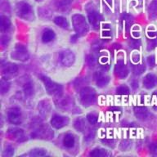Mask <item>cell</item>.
Here are the masks:
<instances>
[{
    "label": "cell",
    "instance_id": "cell-24",
    "mask_svg": "<svg viewBox=\"0 0 157 157\" xmlns=\"http://www.w3.org/2000/svg\"><path fill=\"white\" fill-rule=\"evenodd\" d=\"M74 126L76 130H78L79 132H83L85 129V122L82 118H78L74 123Z\"/></svg>",
    "mask_w": 157,
    "mask_h": 157
},
{
    "label": "cell",
    "instance_id": "cell-39",
    "mask_svg": "<svg viewBox=\"0 0 157 157\" xmlns=\"http://www.w3.org/2000/svg\"><path fill=\"white\" fill-rule=\"evenodd\" d=\"M139 58H140V56L138 53H133L132 56V61L134 62V63H137L139 61Z\"/></svg>",
    "mask_w": 157,
    "mask_h": 157
},
{
    "label": "cell",
    "instance_id": "cell-1",
    "mask_svg": "<svg viewBox=\"0 0 157 157\" xmlns=\"http://www.w3.org/2000/svg\"><path fill=\"white\" fill-rule=\"evenodd\" d=\"M40 78H41V80L44 82V87L46 88V91L49 95L53 96V97H56V98H58V97L61 96V94H62V88H61V86L60 84L51 80L47 76L41 75Z\"/></svg>",
    "mask_w": 157,
    "mask_h": 157
},
{
    "label": "cell",
    "instance_id": "cell-25",
    "mask_svg": "<svg viewBox=\"0 0 157 157\" xmlns=\"http://www.w3.org/2000/svg\"><path fill=\"white\" fill-rule=\"evenodd\" d=\"M10 88V83L7 81V78H2L0 83V90H1V93L4 94L8 92Z\"/></svg>",
    "mask_w": 157,
    "mask_h": 157
},
{
    "label": "cell",
    "instance_id": "cell-5",
    "mask_svg": "<svg viewBox=\"0 0 157 157\" xmlns=\"http://www.w3.org/2000/svg\"><path fill=\"white\" fill-rule=\"evenodd\" d=\"M60 60L62 65L70 67L75 61V56L73 52L71 50H64L60 53Z\"/></svg>",
    "mask_w": 157,
    "mask_h": 157
},
{
    "label": "cell",
    "instance_id": "cell-38",
    "mask_svg": "<svg viewBox=\"0 0 157 157\" xmlns=\"http://www.w3.org/2000/svg\"><path fill=\"white\" fill-rule=\"evenodd\" d=\"M150 150L153 155H157V144L156 143H152L150 146Z\"/></svg>",
    "mask_w": 157,
    "mask_h": 157
},
{
    "label": "cell",
    "instance_id": "cell-41",
    "mask_svg": "<svg viewBox=\"0 0 157 157\" xmlns=\"http://www.w3.org/2000/svg\"><path fill=\"white\" fill-rule=\"evenodd\" d=\"M132 87L133 88H138V82L137 81H133V82H132Z\"/></svg>",
    "mask_w": 157,
    "mask_h": 157
},
{
    "label": "cell",
    "instance_id": "cell-16",
    "mask_svg": "<svg viewBox=\"0 0 157 157\" xmlns=\"http://www.w3.org/2000/svg\"><path fill=\"white\" fill-rule=\"evenodd\" d=\"M134 114L139 120H145L148 116V110L143 106H137L134 108Z\"/></svg>",
    "mask_w": 157,
    "mask_h": 157
},
{
    "label": "cell",
    "instance_id": "cell-32",
    "mask_svg": "<svg viewBox=\"0 0 157 157\" xmlns=\"http://www.w3.org/2000/svg\"><path fill=\"white\" fill-rule=\"evenodd\" d=\"M87 120L91 124H95L98 122V116L94 114H88L87 115Z\"/></svg>",
    "mask_w": 157,
    "mask_h": 157
},
{
    "label": "cell",
    "instance_id": "cell-23",
    "mask_svg": "<svg viewBox=\"0 0 157 157\" xmlns=\"http://www.w3.org/2000/svg\"><path fill=\"white\" fill-rule=\"evenodd\" d=\"M149 15L151 18H155L157 17V0H153L148 8Z\"/></svg>",
    "mask_w": 157,
    "mask_h": 157
},
{
    "label": "cell",
    "instance_id": "cell-9",
    "mask_svg": "<svg viewBox=\"0 0 157 157\" xmlns=\"http://www.w3.org/2000/svg\"><path fill=\"white\" fill-rule=\"evenodd\" d=\"M68 123V118L65 117V116H61V115H53L51 120V125L54 128H56V129L63 128L64 126L67 125Z\"/></svg>",
    "mask_w": 157,
    "mask_h": 157
},
{
    "label": "cell",
    "instance_id": "cell-22",
    "mask_svg": "<svg viewBox=\"0 0 157 157\" xmlns=\"http://www.w3.org/2000/svg\"><path fill=\"white\" fill-rule=\"evenodd\" d=\"M39 110L41 114L46 115L50 110V104L48 101H42L39 103Z\"/></svg>",
    "mask_w": 157,
    "mask_h": 157
},
{
    "label": "cell",
    "instance_id": "cell-34",
    "mask_svg": "<svg viewBox=\"0 0 157 157\" xmlns=\"http://www.w3.org/2000/svg\"><path fill=\"white\" fill-rule=\"evenodd\" d=\"M14 154V149L13 147H12L11 146H8V147L6 148L4 151V155L5 156H12Z\"/></svg>",
    "mask_w": 157,
    "mask_h": 157
},
{
    "label": "cell",
    "instance_id": "cell-29",
    "mask_svg": "<svg viewBox=\"0 0 157 157\" xmlns=\"http://www.w3.org/2000/svg\"><path fill=\"white\" fill-rule=\"evenodd\" d=\"M116 93L120 95H126L129 93V88L126 85H120L116 88Z\"/></svg>",
    "mask_w": 157,
    "mask_h": 157
},
{
    "label": "cell",
    "instance_id": "cell-40",
    "mask_svg": "<svg viewBox=\"0 0 157 157\" xmlns=\"http://www.w3.org/2000/svg\"><path fill=\"white\" fill-rule=\"evenodd\" d=\"M93 137H94V133H92V132H88V134L86 136V140L87 141H88V140H91L93 139Z\"/></svg>",
    "mask_w": 157,
    "mask_h": 157
},
{
    "label": "cell",
    "instance_id": "cell-19",
    "mask_svg": "<svg viewBox=\"0 0 157 157\" xmlns=\"http://www.w3.org/2000/svg\"><path fill=\"white\" fill-rule=\"evenodd\" d=\"M75 142V140L74 135L71 134V133H67L64 137L63 144L66 148H71V147H74Z\"/></svg>",
    "mask_w": 157,
    "mask_h": 157
},
{
    "label": "cell",
    "instance_id": "cell-3",
    "mask_svg": "<svg viewBox=\"0 0 157 157\" xmlns=\"http://www.w3.org/2000/svg\"><path fill=\"white\" fill-rule=\"evenodd\" d=\"M74 29L78 35L86 34L88 30V24L86 21L83 16L80 14H75L72 17Z\"/></svg>",
    "mask_w": 157,
    "mask_h": 157
},
{
    "label": "cell",
    "instance_id": "cell-12",
    "mask_svg": "<svg viewBox=\"0 0 157 157\" xmlns=\"http://www.w3.org/2000/svg\"><path fill=\"white\" fill-rule=\"evenodd\" d=\"M94 79H95L97 85L98 87H100V88L105 87L110 82L109 76L105 75L102 74L101 72H96L95 75H94Z\"/></svg>",
    "mask_w": 157,
    "mask_h": 157
},
{
    "label": "cell",
    "instance_id": "cell-14",
    "mask_svg": "<svg viewBox=\"0 0 157 157\" xmlns=\"http://www.w3.org/2000/svg\"><path fill=\"white\" fill-rule=\"evenodd\" d=\"M157 83V77L152 74H148L143 78V86L147 89L154 88Z\"/></svg>",
    "mask_w": 157,
    "mask_h": 157
},
{
    "label": "cell",
    "instance_id": "cell-27",
    "mask_svg": "<svg viewBox=\"0 0 157 157\" xmlns=\"http://www.w3.org/2000/svg\"><path fill=\"white\" fill-rule=\"evenodd\" d=\"M90 155L92 156L95 157H101V156H105L107 155V152L104 149H101V148H97L94 149L93 151L91 152Z\"/></svg>",
    "mask_w": 157,
    "mask_h": 157
},
{
    "label": "cell",
    "instance_id": "cell-36",
    "mask_svg": "<svg viewBox=\"0 0 157 157\" xmlns=\"http://www.w3.org/2000/svg\"><path fill=\"white\" fill-rule=\"evenodd\" d=\"M96 58L93 56L90 55L87 57V62L90 66H94L96 65Z\"/></svg>",
    "mask_w": 157,
    "mask_h": 157
},
{
    "label": "cell",
    "instance_id": "cell-8",
    "mask_svg": "<svg viewBox=\"0 0 157 157\" xmlns=\"http://www.w3.org/2000/svg\"><path fill=\"white\" fill-rule=\"evenodd\" d=\"M17 13L22 18L29 19V17L32 16V9L30 5L26 2H20L17 6Z\"/></svg>",
    "mask_w": 157,
    "mask_h": 157
},
{
    "label": "cell",
    "instance_id": "cell-20",
    "mask_svg": "<svg viewBox=\"0 0 157 157\" xmlns=\"http://www.w3.org/2000/svg\"><path fill=\"white\" fill-rule=\"evenodd\" d=\"M11 26V21L8 17H5V16H1L0 17V28H1V31H6L9 29Z\"/></svg>",
    "mask_w": 157,
    "mask_h": 157
},
{
    "label": "cell",
    "instance_id": "cell-18",
    "mask_svg": "<svg viewBox=\"0 0 157 157\" xmlns=\"http://www.w3.org/2000/svg\"><path fill=\"white\" fill-rule=\"evenodd\" d=\"M9 132L11 136L14 137V139L17 140V141H20V142L25 137L23 130L20 129V128H12V129L9 130Z\"/></svg>",
    "mask_w": 157,
    "mask_h": 157
},
{
    "label": "cell",
    "instance_id": "cell-37",
    "mask_svg": "<svg viewBox=\"0 0 157 157\" xmlns=\"http://www.w3.org/2000/svg\"><path fill=\"white\" fill-rule=\"evenodd\" d=\"M147 63H148V65L150 66H153L155 65V59L154 56H149L147 57Z\"/></svg>",
    "mask_w": 157,
    "mask_h": 157
},
{
    "label": "cell",
    "instance_id": "cell-15",
    "mask_svg": "<svg viewBox=\"0 0 157 157\" xmlns=\"http://www.w3.org/2000/svg\"><path fill=\"white\" fill-rule=\"evenodd\" d=\"M115 72L116 75L120 78H126L128 75V70L127 66H125L124 63H118L115 67Z\"/></svg>",
    "mask_w": 157,
    "mask_h": 157
},
{
    "label": "cell",
    "instance_id": "cell-7",
    "mask_svg": "<svg viewBox=\"0 0 157 157\" xmlns=\"http://www.w3.org/2000/svg\"><path fill=\"white\" fill-rule=\"evenodd\" d=\"M7 117L13 124H20L21 123V111L18 107L11 108L7 112Z\"/></svg>",
    "mask_w": 157,
    "mask_h": 157
},
{
    "label": "cell",
    "instance_id": "cell-4",
    "mask_svg": "<svg viewBox=\"0 0 157 157\" xmlns=\"http://www.w3.org/2000/svg\"><path fill=\"white\" fill-rule=\"evenodd\" d=\"M12 57L15 60L21 61H25L29 59V53L26 48L22 45H17L12 52Z\"/></svg>",
    "mask_w": 157,
    "mask_h": 157
},
{
    "label": "cell",
    "instance_id": "cell-17",
    "mask_svg": "<svg viewBox=\"0 0 157 157\" xmlns=\"http://www.w3.org/2000/svg\"><path fill=\"white\" fill-rule=\"evenodd\" d=\"M55 39V33L52 29H45L42 35V40L44 43H49Z\"/></svg>",
    "mask_w": 157,
    "mask_h": 157
},
{
    "label": "cell",
    "instance_id": "cell-33",
    "mask_svg": "<svg viewBox=\"0 0 157 157\" xmlns=\"http://www.w3.org/2000/svg\"><path fill=\"white\" fill-rule=\"evenodd\" d=\"M71 2H72V0H60L58 6L61 8H65V7H68Z\"/></svg>",
    "mask_w": 157,
    "mask_h": 157
},
{
    "label": "cell",
    "instance_id": "cell-30",
    "mask_svg": "<svg viewBox=\"0 0 157 157\" xmlns=\"http://www.w3.org/2000/svg\"><path fill=\"white\" fill-rule=\"evenodd\" d=\"M145 70H146V67L143 65H137L133 67V73L136 75H140L144 72Z\"/></svg>",
    "mask_w": 157,
    "mask_h": 157
},
{
    "label": "cell",
    "instance_id": "cell-6",
    "mask_svg": "<svg viewBox=\"0 0 157 157\" xmlns=\"http://www.w3.org/2000/svg\"><path fill=\"white\" fill-rule=\"evenodd\" d=\"M32 137L34 138H43V139H50L53 137V132L50 128L47 127H41L38 128L34 132L32 133Z\"/></svg>",
    "mask_w": 157,
    "mask_h": 157
},
{
    "label": "cell",
    "instance_id": "cell-28",
    "mask_svg": "<svg viewBox=\"0 0 157 157\" xmlns=\"http://www.w3.org/2000/svg\"><path fill=\"white\" fill-rule=\"evenodd\" d=\"M47 151L44 149H42V148H36V149L32 150L29 155H32V156H44V155H46Z\"/></svg>",
    "mask_w": 157,
    "mask_h": 157
},
{
    "label": "cell",
    "instance_id": "cell-31",
    "mask_svg": "<svg viewBox=\"0 0 157 157\" xmlns=\"http://www.w3.org/2000/svg\"><path fill=\"white\" fill-rule=\"evenodd\" d=\"M129 46L131 48H133V49L139 48L140 46H141V41H140V39L131 40L129 43Z\"/></svg>",
    "mask_w": 157,
    "mask_h": 157
},
{
    "label": "cell",
    "instance_id": "cell-2",
    "mask_svg": "<svg viewBox=\"0 0 157 157\" xmlns=\"http://www.w3.org/2000/svg\"><path fill=\"white\" fill-rule=\"evenodd\" d=\"M81 103L84 106H90L96 101V92L93 88L84 87L79 92Z\"/></svg>",
    "mask_w": 157,
    "mask_h": 157
},
{
    "label": "cell",
    "instance_id": "cell-11",
    "mask_svg": "<svg viewBox=\"0 0 157 157\" xmlns=\"http://www.w3.org/2000/svg\"><path fill=\"white\" fill-rule=\"evenodd\" d=\"M2 74L7 78L15 76L18 72V67L17 65H15L11 62H7L5 65H2Z\"/></svg>",
    "mask_w": 157,
    "mask_h": 157
},
{
    "label": "cell",
    "instance_id": "cell-42",
    "mask_svg": "<svg viewBox=\"0 0 157 157\" xmlns=\"http://www.w3.org/2000/svg\"><path fill=\"white\" fill-rule=\"evenodd\" d=\"M105 1H106V2H107L109 4L111 5V2H112V1H111V0H105Z\"/></svg>",
    "mask_w": 157,
    "mask_h": 157
},
{
    "label": "cell",
    "instance_id": "cell-13",
    "mask_svg": "<svg viewBox=\"0 0 157 157\" xmlns=\"http://www.w3.org/2000/svg\"><path fill=\"white\" fill-rule=\"evenodd\" d=\"M57 98V101H56V104L60 108H62L64 110H68V109H71L72 106H73V101L71 100V98L69 97H58Z\"/></svg>",
    "mask_w": 157,
    "mask_h": 157
},
{
    "label": "cell",
    "instance_id": "cell-10",
    "mask_svg": "<svg viewBox=\"0 0 157 157\" xmlns=\"http://www.w3.org/2000/svg\"><path fill=\"white\" fill-rule=\"evenodd\" d=\"M88 21L94 29H97L99 28V24L102 20V17L101 16L99 12H98L97 11H91L88 12Z\"/></svg>",
    "mask_w": 157,
    "mask_h": 157
},
{
    "label": "cell",
    "instance_id": "cell-43",
    "mask_svg": "<svg viewBox=\"0 0 157 157\" xmlns=\"http://www.w3.org/2000/svg\"><path fill=\"white\" fill-rule=\"evenodd\" d=\"M36 1H39H39H43V0H36Z\"/></svg>",
    "mask_w": 157,
    "mask_h": 157
},
{
    "label": "cell",
    "instance_id": "cell-35",
    "mask_svg": "<svg viewBox=\"0 0 157 157\" xmlns=\"http://www.w3.org/2000/svg\"><path fill=\"white\" fill-rule=\"evenodd\" d=\"M157 41L156 40H154V39H150L147 42V49L148 50H152L156 46Z\"/></svg>",
    "mask_w": 157,
    "mask_h": 157
},
{
    "label": "cell",
    "instance_id": "cell-21",
    "mask_svg": "<svg viewBox=\"0 0 157 157\" xmlns=\"http://www.w3.org/2000/svg\"><path fill=\"white\" fill-rule=\"evenodd\" d=\"M54 23L56 25H57L58 26L61 27V28H64V29L68 28L69 26L67 20H66V18H65V17H55V18H54Z\"/></svg>",
    "mask_w": 157,
    "mask_h": 157
},
{
    "label": "cell",
    "instance_id": "cell-26",
    "mask_svg": "<svg viewBox=\"0 0 157 157\" xmlns=\"http://www.w3.org/2000/svg\"><path fill=\"white\" fill-rule=\"evenodd\" d=\"M23 89H24L25 95L26 97H30L34 93V87H33L31 82H28V83H25Z\"/></svg>",
    "mask_w": 157,
    "mask_h": 157
}]
</instances>
